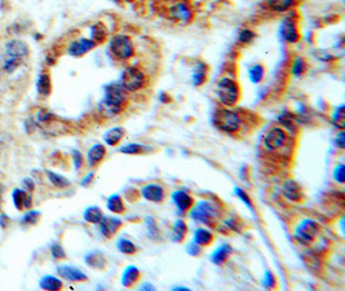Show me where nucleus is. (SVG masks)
Listing matches in <instances>:
<instances>
[{
    "label": "nucleus",
    "mask_w": 345,
    "mask_h": 291,
    "mask_svg": "<svg viewBox=\"0 0 345 291\" xmlns=\"http://www.w3.org/2000/svg\"><path fill=\"white\" fill-rule=\"evenodd\" d=\"M116 247L120 253L127 254V255H132V254L137 253V247L132 241L127 240V238H119L116 242Z\"/></svg>",
    "instance_id": "obj_32"
},
{
    "label": "nucleus",
    "mask_w": 345,
    "mask_h": 291,
    "mask_svg": "<svg viewBox=\"0 0 345 291\" xmlns=\"http://www.w3.org/2000/svg\"><path fill=\"white\" fill-rule=\"evenodd\" d=\"M141 194L150 202H162L164 199V189L158 184H147L141 189Z\"/></svg>",
    "instance_id": "obj_12"
},
{
    "label": "nucleus",
    "mask_w": 345,
    "mask_h": 291,
    "mask_svg": "<svg viewBox=\"0 0 345 291\" xmlns=\"http://www.w3.org/2000/svg\"><path fill=\"white\" fill-rule=\"evenodd\" d=\"M213 241V236L212 233L207 229L199 228L194 232V237H193V242H195L198 246H208L209 243Z\"/></svg>",
    "instance_id": "obj_25"
},
{
    "label": "nucleus",
    "mask_w": 345,
    "mask_h": 291,
    "mask_svg": "<svg viewBox=\"0 0 345 291\" xmlns=\"http://www.w3.org/2000/svg\"><path fill=\"white\" fill-rule=\"evenodd\" d=\"M190 218L199 223L212 224L217 218V209L208 201H201L190 210Z\"/></svg>",
    "instance_id": "obj_6"
},
{
    "label": "nucleus",
    "mask_w": 345,
    "mask_h": 291,
    "mask_svg": "<svg viewBox=\"0 0 345 291\" xmlns=\"http://www.w3.org/2000/svg\"><path fill=\"white\" fill-rule=\"evenodd\" d=\"M168 17L177 24L186 25L192 21V8L186 0H173L168 5Z\"/></svg>",
    "instance_id": "obj_5"
},
{
    "label": "nucleus",
    "mask_w": 345,
    "mask_h": 291,
    "mask_svg": "<svg viewBox=\"0 0 345 291\" xmlns=\"http://www.w3.org/2000/svg\"><path fill=\"white\" fill-rule=\"evenodd\" d=\"M287 140V134L283 128L280 127H273L267 132L265 137H264V145L265 149L270 153L279 150L280 147H283Z\"/></svg>",
    "instance_id": "obj_8"
},
{
    "label": "nucleus",
    "mask_w": 345,
    "mask_h": 291,
    "mask_svg": "<svg viewBox=\"0 0 345 291\" xmlns=\"http://www.w3.org/2000/svg\"><path fill=\"white\" fill-rule=\"evenodd\" d=\"M106 206L114 214H122L124 211V203L122 201V198H120V195L118 194L110 195L109 198H107Z\"/></svg>",
    "instance_id": "obj_29"
},
{
    "label": "nucleus",
    "mask_w": 345,
    "mask_h": 291,
    "mask_svg": "<svg viewBox=\"0 0 345 291\" xmlns=\"http://www.w3.org/2000/svg\"><path fill=\"white\" fill-rule=\"evenodd\" d=\"M305 73V61L301 57H297L294 60L292 64V74L295 76H300Z\"/></svg>",
    "instance_id": "obj_39"
},
{
    "label": "nucleus",
    "mask_w": 345,
    "mask_h": 291,
    "mask_svg": "<svg viewBox=\"0 0 345 291\" xmlns=\"http://www.w3.org/2000/svg\"><path fill=\"white\" fill-rule=\"evenodd\" d=\"M140 278V271L135 265H128L122 274V285L124 288H132Z\"/></svg>",
    "instance_id": "obj_19"
},
{
    "label": "nucleus",
    "mask_w": 345,
    "mask_h": 291,
    "mask_svg": "<svg viewBox=\"0 0 345 291\" xmlns=\"http://www.w3.org/2000/svg\"><path fill=\"white\" fill-rule=\"evenodd\" d=\"M109 51L114 58L116 60H128L132 57L135 52L134 43L127 35L116 34L114 35L109 43Z\"/></svg>",
    "instance_id": "obj_3"
},
{
    "label": "nucleus",
    "mask_w": 345,
    "mask_h": 291,
    "mask_svg": "<svg viewBox=\"0 0 345 291\" xmlns=\"http://www.w3.org/2000/svg\"><path fill=\"white\" fill-rule=\"evenodd\" d=\"M263 285H264V288H267V289H272L276 286V280H274L273 273H272L270 271H267L265 272V274H264Z\"/></svg>",
    "instance_id": "obj_44"
},
{
    "label": "nucleus",
    "mask_w": 345,
    "mask_h": 291,
    "mask_svg": "<svg viewBox=\"0 0 345 291\" xmlns=\"http://www.w3.org/2000/svg\"><path fill=\"white\" fill-rule=\"evenodd\" d=\"M126 135V130L122 127H114L111 130H109L104 136V140L109 146H115Z\"/></svg>",
    "instance_id": "obj_22"
},
{
    "label": "nucleus",
    "mask_w": 345,
    "mask_h": 291,
    "mask_svg": "<svg viewBox=\"0 0 345 291\" xmlns=\"http://www.w3.org/2000/svg\"><path fill=\"white\" fill-rule=\"evenodd\" d=\"M123 109L124 104L116 103V101L106 99V97H104V100L99 105L100 114L103 116H105V118H113V116L118 115Z\"/></svg>",
    "instance_id": "obj_10"
},
{
    "label": "nucleus",
    "mask_w": 345,
    "mask_h": 291,
    "mask_svg": "<svg viewBox=\"0 0 345 291\" xmlns=\"http://www.w3.org/2000/svg\"><path fill=\"white\" fill-rule=\"evenodd\" d=\"M0 195H1V188H0ZM0 198H1V197H0Z\"/></svg>",
    "instance_id": "obj_54"
},
{
    "label": "nucleus",
    "mask_w": 345,
    "mask_h": 291,
    "mask_svg": "<svg viewBox=\"0 0 345 291\" xmlns=\"http://www.w3.org/2000/svg\"><path fill=\"white\" fill-rule=\"evenodd\" d=\"M51 254L55 259H62V257H65V251H64V249H62L60 245H57V243L51 247Z\"/></svg>",
    "instance_id": "obj_46"
},
{
    "label": "nucleus",
    "mask_w": 345,
    "mask_h": 291,
    "mask_svg": "<svg viewBox=\"0 0 345 291\" xmlns=\"http://www.w3.org/2000/svg\"><path fill=\"white\" fill-rule=\"evenodd\" d=\"M282 36L287 43H297L299 39H300V34H299V30H297V26L295 24V21L292 18L287 17L283 21V25H282Z\"/></svg>",
    "instance_id": "obj_11"
},
{
    "label": "nucleus",
    "mask_w": 345,
    "mask_h": 291,
    "mask_svg": "<svg viewBox=\"0 0 345 291\" xmlns=\"http://www.w3.org/2000/svg\"><path fill=\"white\" fill-rule=\"evenodd\" d=\"M39 216H40V213L39 211H31V213L26 214L24 216V219L21 220L24 224H34L38 221Z\"/></svg>",
    "instance_id": "obj_43"
},
{
    "label": "nucleus",
    "mask_w": 345,
    "mask_h": 291,
    "mask_svg": "<svg viewBox=\"0 0 345 291\" xmlns=\"http://www.w3.org/2000/svg\"><path fill=\"white\" fill-rule=\"evenodd\" d=\"M47 175H48L49 182L55 185V186H57V188H66V186L70 184L68 179H65L64 176H61V175L55 174V172H51V171L47 172Z\"/></svg>",
    "instance_id": "obj_35"
},
{
    "label": "nucleus",
    "mask_w": 345,
    "mask_h": 291,
    "mask_svg": "<svg viewBox=\"0 0 345 291\" xmlns=\"http://www.w3.org/2000/svg\"><path fill=\"white\" fill-rule=\"evenodd\" d=\"M119 150L120 153H123V154L134 155V154H141V153H145V151H146V147L141 144H127L124 145V146L120 147Z\"/></svg>",
    "instance_id": "obj_34"
},
{
    "label": "nucleus",
    "mask_w": 345,
    "mask_h": 291,
    "mask_svg": "<svg viewBox=\"0 0 345 291\" xmlns=\"http://www.w3.org/2000/svg\"><path fill=\"white\" fill-rule=\"evenodd\" d=\"M96 43L91 39H80V40L72 41L69 47V53L71 56H83L87 52L95 48Z\"/></svg>",
    "instance_id": "obj_13"
},
{
    "label": "nucleus",
    "mask_w": 345,
    "mask_h": 291,
    "mask_svg": "<svg viewBox=\"0 0 345 291\" xmlns=\"http://www.w3.org/2000/svg\"><path fill=\"white\" fill-rule=\"evenodd\" d=\"M334 179H335V182H338L339 184H343V182H345L344 165L336 166V168L334 170Z\"/></svg>",
    "instance_id": "obj_42"
},
{
    "label": "nucleus",
    "mask_w": 345,
    "mask_h": 291,
    "mask_svg": "<svg viewBox=\"0 0 345 291\" xmlns=\"http://www.w3.org/2000/svg\"><path fill=\"white\" fill-rule=\"evenodd\" d=\"M24 185L26 186V189H29V190H33V189H34V182H31V179H25Z\"/></svg>",
    "instance_id": "obj_50"
},
{
    "label": "nucleus",
    "mask_w": 345,
    "mask_h": 291,
    "mask_svg": "<svg viewBox=\"0 0 345 291\" xmlns=\"http://www.w3.org/2000/svg\"><path fill=\"white\" fill-rule=\"evenodd\" d=\"M264 78V68L261 65H255L249 70V80L252 83L261 82Z\"/></svg>",
    "instance_id": "obj_37"
},
{
    "label": "nucleus",
    "mask_w": 345,
    "mask_h": 291,
    "mask_svg": "<svg viewBox=\"0 0 345 291\" xmlns=\"http://www.w3.org/2000/svg\"><path fill=\"white\" fill-rule=\"evenodd\" d=\"M188 254H190L192 256H197L201 254V246H198L195 242L190 243L188 246Z\"/></svg>",
    "instance_id": "obj_48"
},
{
    "label": "nucleus",
    "mask_w": 345,
    "mask_h": 291,
    "mask_svg": "<svg viewBox=\"0 0 345 291\" xmlns=\"http://www.w3.org/2000/svg\"><path fill=\"white\" fill-rule=\"evenodd\" d=\"M282 193L290 201H300L303 198V190L294 180H287L282 185Z\"/></svg>",
    "instance_id": "obj_15"
},
{
    "label": "nucleus",
    "mask_w": 345,
    "mask_h": 291,
    "mask_svg": "<svg viewBox=\"0 0 345 291\" xmlns=\"http://www.w3.org/2000/svg\"><path fill=\"white\" fill-rule=\"evenodd\" d=\"M319 226L317 221L311 219H304L295 229V240L300 242L301 245H309L315 240Z\"/></svg>",
    "instance_id": "obj_7"
},
{
    "label": "nucleus",
    "mask_w": 345,
    "mask_h": 291,
    "mask_svg": "<svg viewBox=\"0 0 345 291\" xmlns=\"http://www.w3.org/2000/svg\"><path fill=\"white\" fill-rule=\"evenodd\" d=\"M38 91L43 96H48L51 93V79L47 74H41L38 80Z\"/></svg>",
    "instance_id": "obj_33"
},
{
    "label": "nucleus",
    "mask_w": 345,
    "mask_h": 291,
    "mask_svg": "<svg viewBox=\"0 0 345 291\" xmlns=\"http://www.w3.org/2000/svg\"><path fill=\"white\" fill-rule=\"evenodd\" d=\"M172 201L181 211H188L193 206V198L184 190H176L172 193Z\"/></svg>",
    "instance_id": "obj_16"
},
{
    "label": "nucleus",
    "mask_w": 345,
    "mask_h": 291,
    "mask_svg": "<svg viewBox=\"0 0 345 291\" xmlns=\"http://www.w3.org/2000/svg\"><path fill=\"white\" fill-rule=\"evenodd\" d=\"M29 48L24 41L12 40L7 44V55L13 56V57H24L28 55Z\"/></svg>",
    "instance_id": "obj_20"
},
{
    "label": "nucleus",
    "mask_w": 345,
    "mask_h": 291,
    "mask_svg": "<svg viewBox=\"0 0 345 291\" xmlns=\"http://www.w3.org/2000/svg\"><path fill=\"white\" fill-rule=\"evenodd\" d=\"M253 38H255V33L248 30V29H243V30H241L240 35H238V40H240L241 43H243V44H248V43H251V41L253 40Z\"/></svg>",
    "instance_id": "obj_40"
},
{
    "label": "nucleus",
    "mask_w": 345,
    "mask_h": 291,
    "mask_svg": "<svg viewBox=\"0 0 345 291\" xmlns=\"http://www.w3.org/2000/svg\"><path fill=\"white\" fill-rule=\"evenodd\" d=\"M234 192H236V194L238 195V197H240L241 201H243V202L246 203V205L248 206L249 209H252V203H251V199H249V197L246 194V192H244L243 189L236 188V189H234Z\"/></svg>",
    "instance_id": "obj_45"
},
{
    "label": "nucleus",
    "mask_w": 345,
    "mask_h": 291,
    "mask_svg": "<svg viewBox=\"0 0 345 291\" xmlns=\"http://www.w3.org/2000/svg\"><path fill=\"white\" fill-rule=\"evenodd\" d=\"M334 124H335L338 128L343 130L345 127V108L344 105L339 107L334 113Z\"/></svg>",
    "instance_id": "obj_36"
},
{
    "label": "nucleus",
    "mask_w": 345,
    "mask_h": 291,
    "mask_svg": "<svg viewBox=\"0 0 345 291\" xmlns=\"http://www.w3.org/2000/svg\"><path fill=\"white\" fill-rule=\"evenodd\" d=\"M84 219L88 221V223H92V224H99L100 221H101V219L104 218L103 215V211L99 209V207H96V206H92V207H88V209L84 211Z\"/></svg>",
    "instance_id": "obj_31"
},
{
    "label": "nucleus",
    "mask_w": 345,
    "mask_h": 291,
    "mask_svg": "<svg viewBox=\"0 0 345 291\" xmlns=\"http://www.w3.org/2000/svg\"><path fill=\"white\" fill-rule=\"evenodd\" d=\"M295 0H268V5L274 12H286L294 5Z\"/></svg>",
    "instance_id": "obj_30"
},
{
    "label": "nucleus",
    "mask_w": 345,
    "mask_h": 291,
    "mask_svg": "<svg viewBox=\"0 0 345 291\" xmlns=\"http://www.w3.org/2000/svg\"><path fill=\"white\" fill-rule=\"evenodd\" d=\"M92 179H93V174H89L88 176H87V178L82 182V185H87L89 182H91V180H92Z\"/></svg>",
    "instance_id": "obj_52"
},
{
    "label": "nucleus",
    "mask_w": 345,
    "mask_h": 291,
    "mask_svg": "<svg viewBox=\"0 0 345 291\" xmlns=\"http://www.w3.org/2000/svg\"><path fill=\"white\" fill-rule=\"evenodd\" d=\"M72 159H74V165H75V168H76V170H79V168H80V166H82V163H83L82 154H80L79 151L74 150V151H72Z\"/></svg>",
    "instance_id": "obj_47"
},
{
    "label": "nucleus",
    "mask_w": 345,
    "mask_h": 291,
    "mask_svg": "<svg viewBox=\"0 0 345 291\" xmlns=\"http://www.w3.org/2000/svg\"><path fill=\"white\" fill-rule=\"evenodd\" d=\"M140 290H154V286L150 284H145L140 288Z\"/></svg>",
    "instance_id": "obj_51"
},
{
    "label": "nucleus",
    "mask_w": 345,
    "mask_h": 291,
    "mask_svg": "<svg viewBox=\"0 0 345 291\" xmlns=\"http://www.w3.org/2000/svg\"><path fill=\"white\" fill-rule=\"evenodd\" d=\"M86 263L89 267L97 268V269H103L106 265V259L103 255V253L100 251H92L86 256Z\"/></svg>",
    "instance_id": "obj_24"
},
{
    "label": "nucleus",
    "mask_w": 345,
    "mask_h": 291,
    "mask_svg": "<svg viewBox=\"0 0 345 291\" xmlns=\"http://www.w3.org/2000/svg\"><path fill=\"white\" fill-rule=\"evenodd\" d=\"M207 73H208V66L205 62H198L195 68L193 69L192 80L194 86H202L207 79Z\"/></svg>",
    "instance_id": "obj_21"
},
{
    "label": "nucleus",
    "mask_w": 345,
    "mask_h": 291,
    "mask_svg": "<svg viewBox=\"0 0 345 291\" xmlns=\"http://www.w3.org/2000/svg\"><path fill=\"white\" fill-rule=\"evenodd\" d=\"M105 154H106L105 146L101 144H95L92 147H91V149H89L88 153H87L88 165L91 166V167H95V166H97L100 162L103 161L104 158H105Z\"/></svg>",
    "instance_id": "obj_17"
},
{
    "label": "nucleus",
    "mask_w": 345,
    "mask_h": 291,
    "mask_svg": "<svg viewBox=\"0 0 345 291\" xmlns=\"http://www.w3.org/2000/svg\"><path fill=\"white\" fill-rule=\"evenodd\" d=\"M107 36V29L103 22H97L91 28V40L95 43H103Z\"/></svg>",
    "instance_id": "obj_26"
},
{
    "label": "nucleus",
    "mask_w": 345,
    "mask_h": 291,
    "mask_svg": "<svg viewBox=\"0 0 345 291\" xmlns=\"http://www.w3.org/2000/svg\"><path fill=\"white\" fill-rule=\"evenodd\" d=\"M336 144H338V146L340 147V149H344L345 147V141H344V132H339L338 137H336Z\"/></svg>",
    "instance_id": "obj_49"
},
{
    "label": "nucleus",
    "mask_w": 345,
    "mask_h": 291,
    "mask_svg": "<svg viewBox=\"0 0 345 291\" xmlns=\"http://www.w3.org/2000/svg\"><path fill=\"white\" fill-rule=\"evenodd\" d=\"M213 123L222 132L236 134L241 128V118L233 110L220 109L213 115Z\"/></svg>",
    "instance_id": "obj_2"
},
{
    "label": "nucleus",
    "mask_w": 345,
    "mask_h": 291,
    "mask_svg": "<svg viewBox=\"0 0 345 291\" xmlns=\"http://www.w3.org/2000/svg\"><path fill=\"white\" fill-rule=\"evenodd\" d=\"M57 273L60 274L62 278L68 280V281L79 282V281H86L87 280V276L83 273L82 271H79L78 268L69 267V265H62V267H58Z\"/></svg>",
    "instance_id": "obj_14"
},
{
    "label": "nucleus",
    "mask_w": 345,
    "mask_h": 291,
    "mask_svg": "<svg viewBox=\"0 0 345 291\" xmlns=\"http://www.w3.org/2000/svg\"><path fill=\"white\" fill-rule=\"evenodd\" d=\"M173 290H189V289H186V288H174Z\"/></svg>",
    "instance_id": "obj_53"
},
{
    "label": "nucleus",
    "mask_w": 345,
    "mask_h": 291,
    "mask_svg": "<svg viewBox=\"0 0 345 291\" xmlns=\"http://www.w3.org/2000/svg\"><path fill=\"white\" fill-rule=\"evenodd\" d=\"M186 233H188V226H186L184 220H177L173 224V228H172V240L174 242H182Z\"/></svg>",
    "instance_id": "obj_27"
},
{
    "label": "nucleus",
    "mask_w": 345,
    "mask_h": 291,
    "mask_svg": "<svg viewBox=\"0 0 345 291\" xmlns=\"http://www.w3.org/2000/svg\"><path fill=\"white\" fill-rule=\"evenodd\" d=\"M216 95L220 103L225 107H233L238 103L241 97V91L238 83L232 78L224 76L217 82L216 86Z\"/></svg>",
    "instance_id": "obj_1"
},
{
    "label": "nucleus",
    "mask_w": 345,
    "mask_h": 291,
    "mask_svg": "<svg viewBox=\"0 0 345 291\" xmlns=\"http://www.w3.org/2000/svg\"><path fill=\"white\" fill-rule=\"evenodd\" d=\"M100 232L106 238H111L118 233L119 228L122 226V221L118 218H113V216H104L101 221H100Z\"/></svg>",
    "instance_id": "obj_9"
},
{
    "label": "nucleus",
    "mask_w": 345,
    "mask_h": 291,
    "mask_svg": "<svg viewBox=\"0 0 345 291\" xmlns=\"http://www.w3.org/2000/svg\"><path fill=\"white\" fill-rule=\"evenodd\" d=\"M39 285L44 290H60L62 288V281L55 276H44L40 280Z\"/></svg>",
    "instance_id": "obj_28"
},
{
    "label": "nucleus",
    "mask_w": 345,
    "mask_h": 291,
    "mask_svg": "<svg viewBox=\"0 0 345 291\" xmlns=\"http://www.w3.org/2000/svg\"><path fill=\"white\" fill-rule=\"evenodd\" d=\"M232 254V247L229 245H222V246L217 247L211 255V261L213 264H222L224 261H226V259L229 257V255Z\"/></svg>",
    "instance_id": "obj_23"
},
{
    "label": "nucleus",
    "mask_w": 345,
    "mask_h": 291,
    "mask_svg": "<svg viewBox=\"0 0 345 291\" xmlns=\"http://www.w3.org/2000/svg\"><path fill=\"white\" fill-rule=\"evenodd\" d=\"M21 58L20 57H13V56H8V58L3 62V69L7 73H13L14 69L20 66Z\"/></svg>",
    "instance_id": "obj_38"
},
{
    "label": "nucleus",
    "mask_w": 345,
    "mask_h": 291,
    "mask_svg": "<svg viewBox=\"0 0 345 291\" xmlns=\"http://www.w3.org/2000/svg\"><path fill=\"white\" fill-rule=\"evenodd\" d=\"M278 120H279L280 123L283 124V127H286L287 130L294 131V116L291 115V114H282V115L278 118Z\"/></svg>",
    "instance_id": "obj_41"
},
{
    "label": "nucleus",
    "mask_w": 345,
    "mask_h": 291,
    "mask_svg": "<svg viewBox=\"0 0 345 291\" xmlns=\"http://www.w3.org/2000/svg\"><path fill=\"white\" fill-rule=\"evenodd\" d=\"M145 74L136 66H130L123 72L120 76V86L127 92H136L145 86Z\"/></svg>",
    "instance_id": "obj_4"
},
{
    "label": "nucleus",
    "mask_w": 345,
    "mask_h": 291,
    "mask_svg": "<svg viewBox=\"0 0 345 291\" xmlns=\"http://www.w3.org/2000/svg\"><path fill=\"white\" fill-rule=\"evenodd\" d=\"M12 198H13V203L16 206V209L18 210L30 209L31 205H33V199H31L30 195L25 190H21V189H14Z\"/></svg>",
    "instance_id": "obj_18"
}]
</instances>
